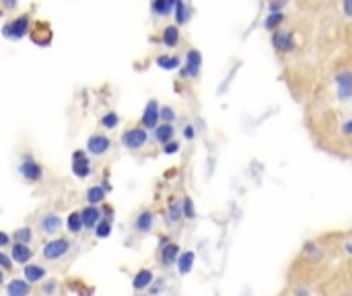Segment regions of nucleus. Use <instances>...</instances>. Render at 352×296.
Returning a JSON list of instances; mask_svg holds the SVG:
<instances>
[{
    "instance_id": "obj_22",
    "label": "nucleus",
    "mask_w": 352,
    "mask_h": 296,
    "mask_svg": "<svg viewBox=\"0 0 352 296\" xmlns=\"http://www.w3.org/2000/svg\"><path fill=\"white\" fill-rule=\"evenodd\" d=\"M103 200H105V187H101V185H93V187L87 189V202H89V204L97 206V204H101Z\"/></svg>"
},
{
    "instance_id": "obj_40",
    "label": "nucleus",
    "mask_w": 352,
    "mask_h": 296,
    "mask_svg": "<svg viewBox=\"0 0 352 296\" xmlns=\"http://www.w3.org/2000/svg\"><path fill=\"white\" fill-rule=\"evenodd\" d=\"M342 134L352 136V117H350L348 121H344V126H342Z\"/></svg>"
},
{
    "instance_id": "obj_21",
    "label": "nucleus",
    "mask_w": 352,
    "mask_h": 296,
    "mask_svg": "<svg viewBox=\"0 0 352 296\" xmlns=\"http://www.w3.org/2000/svg\"><path fill=\"white\" fill-rule=\"evenodd\" d=\"M163 43L167 47H175L179 43V29L175 25L165 27V31H163Z\"/></svg>"
},
{
    "instance_id": "obj_28",
    "label": "nucleus",
    "mask_w": 352,
    "mask_h": 296,
    "mask_svg": "<svg viewBox=\"0 0 352 296\" xmlns=\"http://www.w3.org/2000/svg\"><path fill=\"white\" fill-rule=\"evenodd\" d=\"M175 21L179 25L188 23V6H186L183 0H175Z\"/></svg>"
},
{
    "instance_id": "obj_26",
    "label": "nucleus",
    "mask_w": 352,
    "mask_h": 296,
    "mask_svg": "<svg viewBox=\"0 0 352 296\" xmlns=\"http://www.w3.org/2000/svg\"><path fill=\"white\" fill-rule=\"evenodd\" d=\"M280 23H284V12H270V16L264 21V27L268 31H276Z\"/></svg>"
},
{
    "instance_id": "obj_5",
    "label": "nucleus",
    "mask_w": 352,
    "mask_h": 296,
    "mask_svg": "<svg viewBox=\"0 0 352 296\" xmlns=\"http://www.w3.org/2000/svg\"><path fill=\"white\" fill-rule=\"evenodd\" d=\"M72 173L76 179H87L91 175V161L85 150H76L72 154Z\"/></svg>"
},
{
    "instance_id": "obj_39",
    "label": "nucleus",
    "mask_w": 352,
    "mask_h": 296,
    "mask_svg": "<svg viewBox=\"0 0 352 296\" xmlns=\"http://www.w3.org/2000/svg\"><path fill=\"white\" fill-rule=\"evenodd\" d=\"M342 10H344L346 16L352 19V0H342Z\"/></svg>"
},
{
    "instance_id": "obj_33",
    "label": "nucleus",
    "mask_w": 352,
    "mask_h": 296,
    "mask_svg": "<svg viewBox=\"0 0 352 296\" xmlns=\"http://www.w3.org/2000/svg\"><path fill=\"white\" fill-rule=\"evenodd\" d=\"M181 212L186 218H194L196 216V210H194V202L190 198H183L181 200Z\"/></svg>"
},
{
    "instance_id": "obj_18",
    "label": "nucleus",
    "mask_w": 352,
    "mask_h": 296,
    "mask_svg": "<svg viewBox=\"0 0 352 296\" xmlns=\"http://www.w3.org/2000/svg\"><path fill=\"white\" fill-rule=\"evenodd\" d=\"M194 259H196V255H194L192 251L181 253V255L177 257V272H179L181 276L190 274V272H192V268H194Z\"/></svg>"
},
{
    "instance_id": "obj_13",
    "label": "nucleus",
    "mask_w": 352,
    "mask_h": 296,
    "mask_svg": "<svg viewBox=\"0 0 352 296\" xmlns=\"http://www.w3.org/2000/svg\"><path fill=\"white\" fill-rule=\"evenodd\" d=\"M80 216H82V226H87V229H95V224L101 220V210H99L97 206L89 204L85 210L80 212Z\"/></svg>"
},
{
    "instance_id": "obj_29",
    "label": "nucleus",
    "mask_w": 352,
    "mask_h": 296,
    "mask_svg": "<svg viewBox=\"0 0 352 296\" xmlns=\"http://www.w3.org/2000/svg\"><path fill=\"white\" fill-rule=\"evenodd\" d=\"M157 64L161 68H165V70H173V68L179 66V58H175V56H161V58H157Z\"/></svg>"
},
{
    "instance_id": "obj_35",
    "label": "nucleus",
    "mask_w": 352,
    "mask_h": 296,
    "mask_svg": "<svg viewBox=\"0 0 352 296\" xmlns=\"http://www.w3.org/2000/svg\"><path fill=\"white\" fill-rule=\"evenodd\" d=\"M284 4H287V0H272V2L268 4V10H270V12H280L284 8Z\"/></svg>"
},
{
    "instance_id": "obj_3",
    "label": "nucleus",
    "mask_w": 352,
    "mask_h": 296,
    "mask_svg": "<svg viewBox=\"0 0 352 296\" xmlns=\"http://www.w3.org/2000/svg\"><path fill=\"white\" fill-rule=\"evenodd\" d=\"M19 171H21V175H23L27 181H31V183H37V181H41V177H43L41 165H39L37 161H33L29 154L23 156V161H21V165H19Z\"/></svg>"
},
{
    "instance_id": "obj_17",
    "label": "nucleus",
    "mask_w": 352,
    "mask_h": 296,
    "mask_svg": "<svg viewBox=\"0 0 352 296\" xmlns=\"http://www.w3.org/2000/svg\"><path fill=\"white\" fill-rule=\"evenodd\" d=\"M173 136H175V130H173V126L169 124V121H165V124H161V126L157 124V128H155V138H157L161 144L173 140Z\"/></svg>"
},
{
    "instance_id": "obj_15",
    "label": "nucleus",
    "mask_w": 352,
    "mask_h": 296,
    "mask_svg": "<svg viewBox=\"0 0 352 296\" xmlns=\"http://www.w3.org/2000/svg\"><path fill=\"white\" fill-rule=\"evenodd\" d=\"M177 257H179V245H175V243H167V245L161 247V261H163V266L175 264Z\"/></svg>"
},
{
    "instance_id": "obj_14",
    "label": "nucleus",
    "mask_w": 352,
    "mask_h": 296,
    "mask_svg": "<svg viewBox=\"0 0 352 296\" xmlns=\"http://www.w3.org/2000/svg\"><path fill=\"white\" fill-rule=\"evenodd\" d=\"M33 257V251L27 247V243H16L14 241V247H12V261H16L19 266L29 264V259Z\"/></svg>"
},
{
    "instance_id": "obj_32",
    "label": "nucleus",
    "mask_w": 352,
    "mask_h": 296,
    "mask_svg": "<svg viewBox=\"0 0 352 296\" xmlns=\"http://www.w3.org/2000/svg\"><path fill=\"white\" fill-rule=\"evenodd\" d=\"M183 216L181 212V202H171L169 204V222H177Z\"/></svg>"
},
{
    "instance_id": "obj_24",
    "label": "nucleus",
    "mask_w": 352,
    "mask_h": 296,
    "mask_svg": "<svg viewBox=\"0 0 352 296\" xmlns=\"http://www.w3.org/2000/svg\"><path fill=\"white\" fill-rule=\"evenodd\" d=\"M66 229H68L72 235L82 231V216H80V212H72L68 218H66Z\"/></svg>"
},
{
    "instance_id": "obj_1",
    "label": "nucleus",
    "mask_w": 352,
    "mask_h": 296,
    "mask_svg": "<svg viewBox=\"0 0 352 296\" xmlns=\"http://www.w3.org/2000/svg\"><path fill=\"white\" fill-rule=\"evenodd\" d=\"M70 249H72V243L68 239H52V241H47L43 245L41 253H43V257L47 261H58L64 255H68Z\"/></svg>"
},
{
    "instance_id": "obj_30",
    "label": "nucleus",
    "mask_w": 352,
    "mask_h": 296,
    "mask_svg": "<svg viewBox=\"0 0 352 296\" xmlns=\"http://www.w3.org/2000/svg\"><path fill=\"white\" fill-rule=\"evenodd\" d=\"M12 237H14V241H16V243H27V245H29L31 239H33V231L25 226V229L14 231V235H12Z\"/></svg>"
},
{
    "instance_id": "obj_41",
    "label": "nucleus",
    "mask_w": 352,
    "mask_h": 296,
    "mask_svg": "<svg viewBox=\"0 0 352 296\" xmlns=\"http://www.w3.org/2000/svg\"><path fill=\"white\" fill-rule=\"evenodd\" d=\"M43 292H56V282L52 280V282H45L43 284Z\"/></svg>"
},
{
    "instance_id": "obj_11",
    "label": "nucleus",
    "mask_w": 352,
    "mask_h": 296,
    "mask_svg": "<svg viewBox=\"0 0 352 296\" xmlns=\"http://www.w3.org/2000/svg\"><path fill=\"white\" fill-rule=\"evenodd\" d=\"M200 66H202V56H200V51L198 49H190L188 56H186V68L181 70V74L194 78L200 72Z\"/></svg>"
},
{
    "instance_id": "obj_43",
    "label": "nucleus",
    "mask_w": 352,
    "mask_h": 296,
    "mask_svg": "<svg viewBox=\"0 0 352 296\" xmlns=\"http://www.w3.org/2000/svg\"><path fill=\"white\" fill-rule=\"evenodd\" d=\"M2 4H4V8H14L16 0H2Z\"/></svg>"
},
{
    "instance_id": "obj_16",
    "label": "nucleus",
    "mask_w": 352,
    "mask_h": 296,
    "mask_svg": "<svg viewBox=\"0 0 352 296\" xmlns=\"http://www.w3.org/2000/svg\"><path fill=\"white\" fill-rule=\"evenodd\" d=\"M23 274H25V280H27L29 284H37V282H41V280H43L47 272H45V268H41V266L31 264V266H25Z\"/></svg>"
},
{
    "instance_id": "obj_34",
    "label": "nucleus",
    "mask_w": 352,
    "mask_h": 296,
    "mask_svg": "<svg viewBox=\"0 0 352 296\" xmlns=\"http://www.w3.org/2000/svg\"><path fill=\"white\" fill-rule=\"evenodd\" d=\"M159 115H161L163 121H169V124L175 119V111H173V107H163V109H159Z\"/></svg>"
},
{
    "instance_id": "obj_25",
    "label": "nucleus",
    "mask_w": 352,
    "mask_h": 296,
    "mask_svg": "<svg viewBox=\"0 0 352 296\" xmlns=\"http://www.w3.org/2000/svg\"><path fill=\"white\" fill-rule=\"evenodd\" d=\"M175 6V0H155L153 2V10L161 16H167L171 12V8Z\"/></svg>"
},
{
    "instance_id": "obj_42",
    "label": "nucleus",
    "mask_w": 352,
    "mask_h": 296,
    "mask_svg": "<svg viewBox=\"0 0 352 296\" xmlns=\"http://www.w3.org/2000/svg\"><path fill=\"white\" fill-rule=\"evenodd\" d=\"M8 241H10V239H8V235H6V233H0V249L6 247V245H8Z\"/></svg>"
},
{
    "instance_id": "obj_20",
    "label": "nucleus",
    "mask_w": 352,
    "mask_h": 296,
    "mask_svg": "<svg viewBox=\"0 0 352 296\" xmlns=\"http://www.w3.org/2000/svg\"><path fill=\"white\" fill-rule=\"evenodd\" d=\"M6 292L10 296H23V294H29L31 292V284L27 280H12L6 288Z\"/></svg>"
},
{
    "instance_id": "obj_9",
    "label": "nucleus",
    "mask_w": 352,
    "mask_h": 296,
    "mask_svg": "<svg viewBox=\"0 0 352 296\" xmlns=\"http://www.w3.org/2000/svg\"><path fill=\"white\" fill-rule=\"evenodd\" d=\"M336 91H338V99L342 101L352 99V72L350 70H342L336 74Z\"/></svg>"
},
{
    "instance_id": "obj_44",
    "label": "nucleus",
    "mask_w": 352,
    "mask_h": 296,
    "mask_svg": "<svg viewBox=\"0 0 352 296\" xmlns=\"http://www.w3.org/2000/svg\"><path fill=\"white\" fill-rule=\"evenodd\" d=\"M4 282V274H2V268H0V284Z\"/></svg>"
},
{
    "instance_id": "obj_38",
    "label": "nucleus",
    "mask_w": 352,
    "mask_h": 296,
    "mask_svg": "<svg viewBox=\"0 0 352 296\" xmlns=\"http://www.w3.org/2000/svg\"><path fill=\"white\" fill-rule=\"evenodd\" d=\"M183 136H186V140H194V138H196V128L188 124L186 128H183Z\"/></svg>"
},
{
    "instance_id": "obj_7",
    "label": "nucleus",
    "mask_w": 352,
    "mask_h": 296,
    "mask_svg": "<svg viewBox=\"0 0 352 296\" xmlns=\"http://www.w3.org/2000/svg\"><path fill=\"white\" fill-rule=\"evenodd\" d=\"M87 150L93 156H105L111 150V140L103 134H93L87 140Z\"/></svg>"
},
{
    "instance_id": "obj_8",
    "label": "nucleus",
    "mask_w": 352,
    "mask_h": 296,
    "mask_svg": "<svg viewBox=\"0 0 352 296\" xmlns=\"http://www.w3.org/2000/svg\"><path fill=\"white\" fill-rule=\"evenodd\" d=\"M29 35H31L33 43L45 47V45H49V41H52V27L43 21H37V23H33V29L29 31Z\"/></svg>"
},
{
    "instance_id": "obj_37",
    "label": "nucleus",
    "mask_w": 352,
    "mask_h": 296,
    "mask_svg": "<svg viewBox=\"0 0 352 296\" xmlns=\"http://www.w3.org/2000/svg\"><path fill=\"white\" fill-rule=\"evenodd\" d=\"M0 268H2V270H10L12 268V259L8 255H4L2 251H0Z\"/></svg>"
},
{
    "instance_id": "obj_31",
    "label": "nucleus",
    "mask_w": 352,
    "mask_h": 296,
    "mask_svg": "<svg viewBox=\"0 0 352 296\" xmlns=\"http://www.w3.org/2000/svg\"><path fill=\"white\" fill-rule=\"evenodd\" d=\"M117 124H120V117H117V113H113V111H109V113H105V115L101 117V126L107 128V130L115 128Z\"/></svg>"
},
{
    "instance_id": "obj_36",
    "label": "nucleus",
    "mask_w": 352,
    "mask_h": 296,
    "mask_svg": "<svg viewBox=\"0 0 352 296\" xmlns=\"http://www.w3.org/2000/svg\"><path fill=\"white\" fill-rule=\"evenodd\" d=\"M177 150H179V144H177V142H171V140H169V142L163 144V152H165V154H175Z\"/></svg>"
},
{
    "instance_id": "obj_12",
    "label": "nucleus",
    "mask_w": 352,
    "mask_h": 296,
    "mask_svg": "<svg viewBox=\"0 0 352 296\" xmlns=\"http://www.w3.org/2000/svg\"><path fill=\"white\" fill-rule=\"evenodd\" d=\"M159 119H161V115H159L157 101H148V105L144 107V113H142V126L148 128V130H155Z\"/></svg>"
},
{
    "instance_id": "obj_23",
    "label": "nucleus",
    "mask_w": 352,
    "mask_h": 296,
    "mask_svg": "<svg viewBox=\"0 0 352 296\" xmlns=\"http://www.w3.org/2000/svg\"><path fill=\"white\" fill-rule=\"evenodd\" d=\"M136 229H138V233H148L153 229V212H148V210L140 212L136 218Z\"/></svg>"
},
{
    "instance_id": "obj_10",
    "label": "nucleus",
    "mask_w": 352,
    "mask_h": 296,
    "mask_svg": "<svg viewBox=\"0 0 352 296\" xmlns=\"http://www.w3.org/2000/svg\"><path fill=\"white\" fill-rule=\"evenodd\" d=\"M272 43H274V47L280 51V54H287V51H291L295 47L293 33L287 31V29H276L274 35H272Z\"/></svg>"
},
{
    "instance_id": "obj_2",
    "label": "nucleus",
    "mask_w": 352,
    "mask_h": 296,
    "mask_svg": "<svg viewBox=\"0 0 352 296\" xmlns=\"http://www.w3.org/2000/svg\"><path fill=\"white\" fill-rule=\"evenodd\" d=\"M148 140V134L144 128H130L122 134V144L128 148V150H138L146 144Z\"/></svg>"
},
{
    "instance_id": "obj_19",
    "label": "nucleus",
    "mask_w": 352,
    "mask_h": 296,
    "mask_svg": "<svg viewBox=\"0 0 352 296\" xmlns=\"http://www.w3.org/2000/svg\"><path fill=\"white\" fill-rule=\"evenodd\" d=\"M150 284H153V272L150 270H140L136 276H134V282H132L134 290H144Z\"/></svg>"
},
{
    "instance_id": "obj_27",
    "label": "nucleus",
    "mask_w": 352,
    "mask_h": 296,
    "mask_svg": "<svg viewBox=\"0 0 352 296\" xmlns=\"http://www.w3.org/2000/svg\"><path fill=\"white\" fill-rule=\"evenodd\" d=\"M109 233H111V220H99L97 224H95V237L97 239H105V237H109Z\"/></svg>"
},
{
    "instance_id": "obj_6",
    "label": "nucleus",
    "mask_w": 352,
    "mask_h": 296,
    "mask_svg": "<svg viewBox=\"0 0 352 296\" xmlns=\"http://www.w3.org/2000/svg\"><path fill=\"white\" fill-rule=\"evenodd\" d=\"M4 35L10 37V39H21L25 33H29V16L27 14H21L16 16V19L8 25H4Z\"/></svg>"
},
{
    "instance_id": "obj_4",
    "label": "nucleus",
    "mask_w": 352,
    "mask_h": 296,
    "mask_svg": "<svg viewBox=\"0 0 352 296\" xmlns=\"http://www.w3.org/2000/svg\"><path fill=\"white\" fill-rule=\"evenodd\" d=\"M37 229H39V233H43L47 237H54V235H58L62 231V218L58 214H54V212H47V214L39 216Z\"/></svg>"
}]
</instances>
